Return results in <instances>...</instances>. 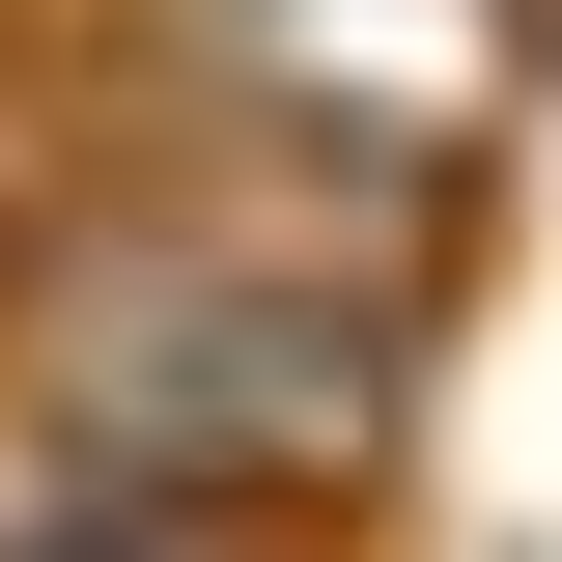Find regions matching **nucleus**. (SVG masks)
<instances>
[{
  "label": "nucleus",
  "instance_id": "f03ea898",
  "mask_svg": "<svg viewBox=\"0 0 562 562\" xmlns=\"http://www.w3.org/2000/svg\"><path fill=\"white\" fill-rule=\"evenodd\" d=\"M0 562H281V535H169V506H85V479L0 450Z\"/></svg>",
  "mask_w": 562,
  "mask_h": 562
},
{
  "label": "nucleus",
  "instance_id": "f257e3e1",
  "mask_svg": "<svg viewBox=\"0 0 562 562\" xmlns=\"http://www.w3.org/2000/svg\"><path fill=\"white\" fill-rule=\"evenodd\" d=\"M450 338L422 281H338L281 225L169 198L113 140H29L0 169V450L85 506H169V535H281V562H366L450 450Z\"/></svg>",
  "mask_w": 562,
  "mask_h": 562
}]
</instances>
